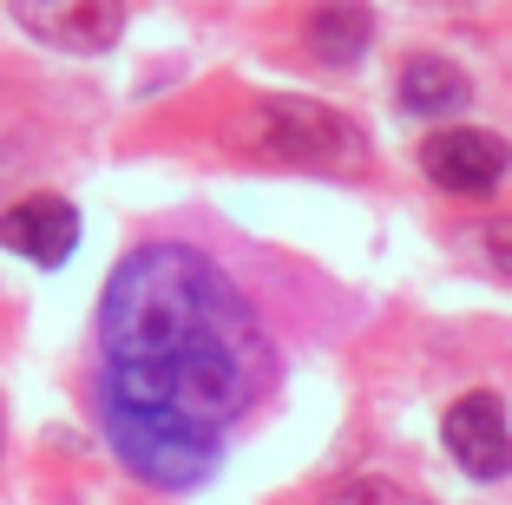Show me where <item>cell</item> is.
I'll return each mask as SVG.
<instances>
[{
    "instance_id": "cell-4",
    "label": "cell",
    "mask_w": 512,
    "mask_h": 505,
    "mask_svg": "<svg viewBox=\"0 0 512 505\" xmlns=\"http://www.w3.org/2000/svg\"><path fill=\"white\" fill-rule=\"evenodd\" d=\"M506 164H512L506 138L486 132V125H440V132L421 145V171L447 197H486L499 178H506Z\"/></svg>"
},
{
    "instance_id": "cell-10",
    "label": "cell",
    "mask_w": 512,
    "mask_h": 505,
    "mask_svg": "<svg viewBox=\"0 0 512 505\" xmlns=\"http://www.w3.org/2000/svg\"><path fill=\"white\" fill-rule=\"evenodd\" d=\"M322 505H427L421 492L394 486V479H348V486H335Z\"/></svg>"
},
{
    "instance_id": "cell-11",
    "label": "cell",
    "mask_w": 512,
    "mask_h": 505,
    "mask_svg": "<svg viewBox=\"0 0 512 505\" xmlns=\"http://www.w3.org/2000/svg\"><path fill=\"white\" fill-rule=\"evenodd\" d=\"M467 250L480 256L486 269H499V276H512V217H493V223H480L467 237Z\"/></svg>"
},
{
    "instance_id": "cell-2",
    "label": "cell",
    "mask_w": 512,
    "mask_h": 505,
    "mask_svg": "<svg viewBox=\"0 0 512 505\" xmlns=\"http://www.w3.org/2000/svg\"><path fill=\"white\" fill-rule=\"evenodd\" d=\"M99 427H106L125 473H138L158 492H191L217 473V427H197L171 407L119 401V394L99 387Z\"/></svg>"
},
{
    "instance_id": "cell-3",
    "label": "cell",
    "mask_w": 512,
    "mask_h": 505,
    "mask_svg": "<svg viewBox=\"0 0 512 505\" xmlns=\"http://www.w3.org/2000/svg\"><path fill=\"white\" fill-rule=\"evenodd\" d=\"M256 138L263 151L302 171H335V178H355L368 171V138L362 125L335 112L322 99H296V92H263L256 99Z\"/></svg>"
},
{
    "instance_id": "cell-7",
    "label": "cell",
    "mask_w": 512,
    "mask_h": 505,
    "mask_svg": "<svg viewBox=\"0 0 512 505\" xmlns=\"http://www.w3.org/2000/svg\"><path fill=\"white\" fill-rule=\"evenodd\" d=\"M0 243L40 269H60L79 250V210L66 197H20L14 210H0Z\"/></svg>"
},
{
    "instance_id": "cell-9",
    "label": "cell",
    "mask_w": 512,
    "mask_h": 505,
    "mask_svg": "<svg viewBox=\"0 0 512 505\" xmlns=\"http://www.w3.org/2000/svg\"><path fill=\"white\" fill-rule=\"evenodd\" d=\"M467 73L453 60H440V53H414V60L401 66V105L407 112H421V119H440V112H453V105H467Z\"/></svg>"
},
{
    "instance_id": "cell-6",
    "label": "cell",
    "mask_w": 512,
    "mask_h": 505,
    "mask_svg": "<svg viewBox=\"0 0 512 505\" xmlns=\"http://www.w3.org/2000/svg\"><path fill=\"white\" fill-rule=\"evenodd\" d=\"M440 440L460 460L467 479H506L512 473V427H506V401L499 394H460L440 420Z\"/></svg>"
},
{
    "instance_id": "cell-5",
    "label": "cell",
    "mask_w": 512,
    "mask_h": 505,
    "mask_svg": "<svg viewBox=\"0 0 512 505\" xmlns=\"http://www.w3.org/2000/svg\"><path fill=\"white\" fill-rule=\"evenodd\" d=\"M20 33L53 53H106L125 33V0H7Z\"/></svg>"
},
{
    "instance_id": "cell-1",
    "label": "cell",
    "mask_w": 512,
    "mask_h": 505,
    "mask_svg": "<svg viewBox=\"0 0 512 505\" xmlns=\"http://www.w3.org/2000/svg\"><path fill=\"white\" fill-rule=\"evenodd\" d=\"M99 387L224 433L270 381L250 296L191 243H138L99 296Z\"/></svg>"
},
{
    "instance_id": "cell-8",
    "label": "cell",
    "mask_w": 512,
    "mask_h": 505,
    "mask_svg": "<svg viewBox=\"0 0 512 505\" xmlns=\"http://www.w3.org/2000/svg\"><path fill=\"white\" fill-rule=\"evenodd\" d=\"M302 40L316 53L322 66H355L375 40V14H368L362 0H316L309 20H302Z\"/></svg>"
}]
</instances>
